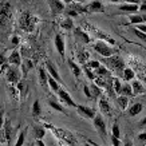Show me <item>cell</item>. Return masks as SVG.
I'll return each instance as SVG.
<instances>
[{"instance_id":"obj_34","label":"cell","mask_w":146,"mask_h":146,"mask_svg":"<svg viewBox=\"0 0 146 146\" xmlns=\"http://www.w3.org/2000/svg\"><path fill=\"white\" fill-rule=\"evenodd\" d=\"M48 105H50L51 107H52V109H55L56 111L64 113V109H63V106H60V105H59V103H58L56 101H54V99H51V98L48 99Z\"/></svg>"},{"instance_id":"obj_44","label":"cell","mask_w":146,"mask_h":146,"mask_svg":"<svg viewBox=\"0 0 146 146\" xmlns=\"http://www.w3.org/2000/svg\"><path fill=\"white\" fill-rule=\"evenodd\" d=\"M111 141H113V146H119V145H121L119 138H117V137H111Z\"/></svg>"},{"instance_id":"obj_23","label":"cell","mask_w":146,"mask_h":146,"mask_svg":"<svg viewBox=\"0 0 146 146\" xmlns=\"http://www.w3.org/2000/svg\"><path fill=\"white\" fill-rule=\"evenodd\" d=\"M142 111V105L141 103H134L133 106L129 109V115L130 117H135Z\"/></svg>"},{"instance_id":"obj_3","label":"cell","mask_w":146,"mask_h":146,"mask_svg":"<svg viewBox=\"0 0 146 146\" xmlns=\"http://www.w3.org/2000/svg\"><path fill=\"white\" fill-rule=\"evenodd\" d=\"M103 62L106 63L110 68H113V70H115V71H123L125 70V63L119 56H114V55H113V56L105 58Z\"/></svg>"},{"instance_id":"obj_4","label":"cell","mask_w":146,"mask_h":146,"mask_svg":"<svg viewBox=\"0 0 146 146\" xmlns=\"http://www.w3.org/2000/svg\"><path fill=\"white\" fill-rule=\"evenodd\" d=\"M9 19H11V4L8 1H4L0 4V26L7 24Z\"/></svg>"},{"instance_id":"obj_43","label":"cell","mask_w":146,"mask_h":146,"mask_svg":"<svg viewBox=\"0 0 146 146\" xmlns=\"http://www.w3.org/2000/svg\"><path fill=\"white\" fill-rule=\"evenodd\" d=\"M4 126V110H0V129Z\"/></svg>"},{"instance_id":"obj_33","label":"cell","mask_w":146,"mask_h":146,"mask_svg":"<svg viewBox=\"0 0 146 146\" xmlns=\"http://www.w3.org/2000/svg\"><path fill=\"white\" fill-rule=\"evenodd\" d=\"M135 76V74H134V71L131 70V68H125L123 70V79L127 82V80H131Z\"/></svg>"},{"instance_id":"obj_54","label":"cell","mask_w":146,"mask_h":146,"mask_svg":"<svg viewBox=\"0 0 146 146\" xmlns=\"http://www.w3.org/2000/svg\"><path fill=\"white\" fill-rule=\"evenodd\" d=\"M71 1H75V3H80V4H82V3H84L86 0H71Z\"/></svg>"},{"instance_id":"obj_25","label":"cell","mask_w":146,"mask_h":146,"mask_svg":"<svg viewBox=\"0 0 146 146\" xmlns=\"http://www.w3.org/2000/svg\"><path fill=\"white\" fill-rule=\"evenodd\" d=\"M68 66H70L71 71H72V74H74L76 78H79V76H80V72H82V70L79 68V66H78L76 63L72 62V59H70V60H68Z\"/></svg>"},{"instance_id":"obj_30","label":"cell","mask_w":146,"mask_h":146,"mask_svg":"<svg viewBox=\"0 0 146 146\" xmlns=\"http://www.w3.org/2000/svg\"><path fill=\"white\" fill-rule=\"evenodd\" d=\"M48 86H50V89L52 90V91H55V93L59 91V82H56L52 76H50V75H48Z\"/></svg>"},{"instance_id":"obj_5","label":"cell","mask_w":146,"mask_h":146,"mask_svg":"<svg viewBox=\"0 0 146 146\" xmlns=\"http://www.w3.org/2000/svg\"><path fill=\"white\" fill-rule=\"evenodd\" d=\"M47 129H50V130H52L54 133L56 134L59 138H63L64 141H67L70 145H75L76 141L74 139V137H72V134L68 133V131H66V130H58V129H55V126H51V125H44Z\"/></svg>"},{"instance_id":"obj_2","label":"cell","mask_w":146,"mask_h":146,"mask_svg":"<svg viewBox=\"0 0 146 146\" xmlns=\"http://www.w3.org/2000/svg\"><path fill=\"white\" fill-rule=\"evenodd\" d=\"M94 50L97 51L99 55H102L103 58H109V56H113L117 51H115L113 47H110V46H107L103 40H98L97 43H95V46H94Z\"/></svg>"},{"instance_id":"obj_17","label":"cell","mask_w":146,"mask_h":146,"mask_svg":"<svg viewBox=\"0 0 146 146\" xmlns=\"http://www.w3.org/2000/svg\"><path fill=\"white\" fill-rule=\"evenodd\" d=\"M121 12H126V13H134V12H138V4H123L119 7Z\"/></svg>"},{"instance_id":"obj_50","label":"cell","mask_w":146,"mask_h":146,"mask_svg":"<svg viewBox=\"0 0 146 146\" xmlns=\"http://www.w3.org/2000/svg\"><path fill=\"white\" fill-rule=\"evenodd\" d=\"M36 146H46V145L42 139H36Z\"/></svg>"},{"instance_id":"obj_47","label":"cell","mask_w":146,"mask_h":146,"mask_svg":"<svg viewBox=\"0 0 146 146\" xmlns=\"http://www.w3.org/2000/svg\"><path fill=\"white\" fill-rule=\"evenodd\" d=\"M138 11H141V12L146 13V3H141V5H139V9Z\"/></svg>"},{"instance_id":"obj_6","label":"cell","mask_w":146,"mask_h":146,"mask_svg":"<svg viewBox=\"0 0 146 146\" xmlns=\"http://www.w3.org/2000/svg\"><path fill=\"white\" fill-rule=\"evenodd\" d=\"M94 126H95V129L98 130V133H99V135H101L103 139H106L107 137V130H106V122L103 121V117L102 115H95L94 117Z\"/></svg>"},{"instance_id":"obj_21","label":"cell","mask_w":146,"mask_h":146,"mask_svg":"<svg viewBox=\"0 0 146 146\" xmlns=\"http://www.w3.org/2000/svg\"><path fill=\"white\" fill-rule=\"evenodd\" d=\"M4 134H5V141L11 142V137H12V126H11V122L7 121L4 122Z\"/></svg>"},{"instance_id":"obj_13","label":"cell","mask_w":146,"mask_h":146,"mask_svg":"<svg viewBox=\"0 0 146 146\" xmlns=\"http://www.w3.org/2000/svg\"><path fill=\"white\" fill-rule=\"evenodd\" d=\"M55 47H56L58 52L60 56H64V50H66V46H64V40L59 34L55 36Z\"/></svg>"},{"instance_id":"obj_40","label":"cell","mask_w":146,"mask_h":146,"mask_svg":"<svg viewBox=\"0 0 146 146\" xmlns=\"http://www.w3.org/2000/svg\"><path fill=\"white\" fill-rule=\"evenodd\" d=\"M113 137L119 138V126H118V123H117V122L113 125Z\"/></svg>"},{"instance_id":"obj_1","label":"cell","mask_w":146,"mask_h":146,"mask_svg":"<svg viewBox=\"0 0 146 146\" xmlns=\"http://www.w3.org/2000/svg\"><path fill=\"white\" fill-rule=\"evenodd\" d=\"M36 22H38V19H36L35 16L30 15L28 12H23L22 16H20V22H19V24H20V28H22L23 31L31 32L32 30H34V26H35Z\"/></svg>"},{"instance_id":"obj_24","label":"cell","mask_w":146,"mask_h":146,"mask_svg":"<svg viewBox=\"0 0 146 146\" xmlns=\"http://www.w3.org/2000/svg\"><path fill=\"white\" fill-rule=\"evenodd\" d=\"M44 134H46V129L43 126H35L34 127V137L36 139H42L44 137Z\"/></svg>"},{"instance_id":"obj_9","label":"cell","mask_w":146,"mask_h":146,"mask_svg":"<svg viewBox=\"0 0 146 146\" xmlns=\"http://www.w3.org/2000/svg\"><path fill=\"white\" fill-rule=\"evenodd\" d=\"M5 76L9 83H16L19 80V70L16 67H7L5 68Z\"/></svg>"},{"instance_id":"obj_20","label":"cell","mask_w":146,"mask_h":146,"mask_svg":"<svg viewBox=\"0 0 146 146\" xmlns=\"http://www.w3.org/2000/svg\"><path fill=\"white\" fill-rule=\"evenodd\" d=\"M131 89H133L134 97H135V95H138V94H142L143 91H145L143 86H142L141 82H138V80H134L133 83H131Z\"/></svg>"},{"instance_id":"obj_36","label":"cell","mask_w":146,"mask_h":146,"mask_svg":"<svg viewBox=\"0 0 146 146\" xmlns=\"http://www.w3.org/2000/svg\"><path fill=\"white\" fill-rule=\"evenodd\" d=\"M131 32H133L135 36H138V39L143 40V42H146V34L145 32L139 31V30H137V28H131Z\"/></svg>"},{"instance_id":"obj_53","label":"cell","mask_w":146,"mask_h":146,"mask_svg":"<svg viewBox=\"0 0 146 146\" xmlns=\"http://www.w3.org/2000/svg\"><path fill=\"white\" fill-rule=\"evenodd\" d=\"M141 126H146V117L143 118V119L141 121Z\"/></svg>"},{"instance_id":"obj_38","label":"cell","mask_w":146,"mask_h":146,"mask_svg":"<svg viewBox=\"0 0 146 146\" xmlns=\"http://www.w3.org/2000/svg\"><path fill=\"white\" fill-rule=\"evenodd\" d=\"M90 90H91V95H93V98H97L101 95V90H99V87H98L97 84H93L91 87H90Z\"/></svg>"},{"instance_id":"obj_48","label":"cell","mask_w":146,"mask_h":146,"mask_svg":"<svg viewBox=\"0 0 146 146\" xmlns=\"http://www.w3.org/2000/svg\"><path fill=\"white\" fill-rule=\"evenodd\" d=\"M138 139H139V141H146V133H142V134H139V135H138Z\"/></svg>"},{"instance_id":"obj_8","label":"cell","mask_w":146,"mask_h":146,"mask_svg":"<svg viewBox=\"0 0 146 146\" xmlns=\"http://www.w3.org/2000/svg\"><path fill=\"white\" fill-rule=\"evenodd\" d=\"M76 111H78V114H79L80 117L87 118V119H94V117H95V111H94L93 109L87 107V106L76 105Z\"/></svg>"},{"instance_id":"obj_52","label":"cell","mask_w":146,"mask_h":146,"mask_svg":"<svg viewBox=\"0 0 146 146\" xmlns=\"http://www.w3.org/2000/svg\"><path fill=\"white\" fill-rule=\"evenodd\" d=\"M123 146H133V143H131V141H130V139H126V141H125V143H123Z\"/></svg>"},{"instance_id":"obj_27","label":"cell","mask_w":146,"mask_h":146,"mask_svg":"<svg viewBox=\"0 0 146 146\" xmlns=\"http://www.w3.org/2000/svg\"><path fill=\"white\" fill-rule=\"evenodd\" d=\"M117 103H118V106H119L122 110H125L129 105V98L125 97V95H119V97L117 98Z\"/></svg>"},{"instance_id":"obj_22","label":"cell","mask_w":146,"mask_h":146,"mask_svg":"<svg viewBox=\"0 0 146 146\" xmlns=\"http://www.w3.org/2000/svg\"><path fill=\"white\" fill-rule=\"evenodd\" d=\"M119 95H125V97H134L133 89H131V84H123L122 89H121Z\"/></svg>"},{"instance_id":"obj_46","label":"cell","mask_w":146,"mask_h":146,"mask_svg":"<svg viewBox=\"0 0 146 146\" xmlns=\"http://www.w3.org/2000/svg\"><path fill=\"white\" fill-rule=\"evenodd\" d=\"M137 30H139V31L146 34V24H137Z\"/></svg>"},{"instance_id":"obj_11","label":"cell","mask_w":146,"mask_h":146,"mask_svg":"<svg viewBox=\"0 0 146 146\" xmlns=\"http://www.w3.org/2000/svg\"><path fill=\"white\" fill-rule=\"evenodd\" d=\"M86 9H87V12H105V7L99 0H94L93 3H90L86 7Z\"/></svg>"},{"instance_id":"obj_26","label":"cell","mask_w":146,"mask_h":146,"mask_svg":"<svg viewBox=\"0 0 146 146\" xmlns=\"http://www.w3.org/2000/svg\"><path fill=\"white\" fill-rule=\"evenodd\" d=\"M60 27H62L63 30H71V28L74 27V22H72V19L71 18L62 19V22H60Z\"/></svg>"},{"instance_id":"obj_7","label":"cell","mask_w":146,"mask_h":146,"mask_svg":"<svg viewBox=\"0 0 146 146\" xmlns=\"http://www.w3.org/2000/svg\"><path fill=\"white\" fill-rule=\"evenodd\" d=\"M50 8H51V15L52 16H58L59 13L63 12L64 3L62 0H50Z\"/></svg>"},{"instance_id":"obj_45","label":"cell","mask_w":146,"mask_h":146,"mask_svg":"<svg viewBox=\"0 0 146 146\" xmlns=\"http://www.w3.org/2000/svg\"><path fill=\"white\" fill-rule=\"evenodd\" d=\"M3 142H7L5 141V134H4V131L0 129V143H3Z\"/></svg>"},{"instance_id":"obj_12","label":"cell","mask_w":146,"mask_h":146,"mask_svg":"<svg viewBox=\"0 0 146 146\" xmlns=\"http://www.w3.org/2000/svg\"><path fill=\"white\" fill-rule=\"evenodd\" d=\"M46 68H47V71H48V75L50 76H52L56 82H60V76H59V74H58L56 67L54 66L50 60H47V62H46Z\"/></svg>"},{"instance_id":"obj_10","label":"cell","mask_w":146,"mask_h":146,"mask_svg":"<svg viewBox=\"0 0 146 146\" xmlns=\"http://www.w3.org/2000/svg\"><path fill=\"white\" fill-rule=\"evenodd\" d=\"M58 95H59V99H60V101H62L64 105H67V106H71V107H76V103L72 101V98L70 97V94L67 93L66 90L59 89V91H58Z\"/></svg>"},{"instance_id":"obj_15","label":"cell","mask_w":146,"mask_h":146,"mask_svg":"<svg viewBox=\"0 0 146 146\" xmlns=\"http://www.w3.org/2000/svg\"><path fill=\"white\" fill-rule=\"evenodd\" d=\"M8 63H12L13 66H22L20 54H19L18 51H12V54L8 56Z\"/></svg>"},{"instance_id":"obj_56","label":"cell","mask_w":146,"mask_h":146,"mask_svg":"<svg viewBox=\"0 0 146 146\" xmlns=\"http://www.w3.org/2000/svg\"><path fill=\"white\" fill-rule=\"evenodd\" d=\"M0 110H1V103H0Z\"/></svg>"},{"instance_id":"obj_55","label":"cell","mask_w":146,"mask_h":146,"mask_svg":"<svg viewBox=\"0 0 146 146\" xmlns=\"http://www.w3.org/2000/svg\"><path fill=\"white\" fill-rule=\"evenodd\" d=\"M107 1H111V3H117V1H119V0H107Z\"/></svg>"},{"instance_id":"obj_42","label":"cell","mask_w":146,"mask_h":146,"mask_svg":"<svg viewBox=\"0 0 146 146\" xmlns=\"http://www.w3.org/2000/svg\"><path fill=\"white\" fill-rule=\"evenodd\" d=\"M83 91H84L86 97L89 98V99H93V95H91V90H90V87L87 86V84H84V86H83Z\"/></svg>"},{"instance_id":"obj_28","label":"cell","mask_w":146,"mask_h":146,"mask_svg":"<svg viewBox=\"0 0 146 146\" xmlns=\"http://www.w3.org/2000/svg\"><path fill=\"white\" fill-rule=\"evenodd\" d=\"M40 114H42V107H40L39 101L36 99V101L34 102V105H32V117L38 118V117H39Z\"/></svg>"},{"instance_id":"obj_18","label":"cell","mask_w":146,"mask_h":146,"mask_svg":"<svg viewBox=\"0 0 146 146\" xmlns=\"http://www.w3.org/2000/svg\"><path fill=\"white\" fill-rule=\"evenodd\" d=\"M39 82L43 87H47V84H48V76L43 67H39Z\"/></svg>"},{"instance_id":"obj_19","label":"cell","mask_w":146,"mask_h":146,"mask_svg":"<svg viewBox=\"0 0 146 146\" xmlns=\"http://www.w3.org/2000/svg\"><path fill=\"white\" fill-rule=\"evenodd\" d=\"M74 34H75L76 38H80V39L83 40L84 43H90V42H91L90 36L87 35V32H86V31H82L80 28H75V30H74Z\"/></svg>"},{"instance_id":"obj_35","label":"cell","mask_w":146,"mask_h":146,"mask_svg":"<svg viewBox=\"0 0 146 146\" xmlns=\"http://www.w3.org/2000/svg\"><path fill=\"white\" fill-rule=\"evenodd\" d=\"M130 23H131V24H142V23H143L142 15H131V16H130Z\"/></svg>"},{"instance_id":"obj_14","label":"cell","mask_w":146,"mask_h":146,"mask_svg":"<svg viewBox=\"0 0 146 146\" xmlns=\"http://www.w3.org/2000/svg\"><path fill=\"white\" fill-rule=\"evenodd\" d=\"M99 109H101L102 111V114H105V115H111V107L110 105H109V102L106 101V98H101L99 99Z\"/></svg>"},{"instance_id":"obj_32","label":"cell","mask_w":146,"mask_h":146,"mask_svg":"<svg viewBox=\"0 0 146 146\" xmlns=\"http://www.w3.org/2000/svg\"><path fill=\"white\" fill-rule=\"evenodd\" d=\"M78 60H79V63H82V64H86L87 60H89V52H87V51H80V52H78Z\"/></svg>"},{"instance_id":"obj_41","label":"cell","mask_w":146,"mask_h":146,"mask_svg":"<svg viewBox=\"0 0 146 146\" xmlns=\"http://www.w3.org/2000/svg\"><path fill=\"white\" fill-rule=\"evenodd\" d=\"M83 68H84V74L87 75V78H89V79H91V80L95 79V76H94V74H93V71L90 70V68H87V67H84V66H83Z\"/></svg>"},{"instance_id":"obj_16","label":"cell","mask_w":146,"mask_h":146,"mask_svg":"<svg viewBox=\"0 0 146 146\" xmlns=\"http://www.w3.org/2000/svg\"><path fill=\"white\" fill-rule=\"evenodd\" d=\"M68 8L72 9L76 15H79V13H87V9L84 8L80 3H75V1H74V3H70V4H68Z\"/></svg>"},{"instance_id":"obj_29","label":"cell","mask_w":146,"mask_h":146,"mask_svg":"<svg viewBox=\"0 0 146 146\" xmlns=\"http://www.w3.org/2000/svg\"><path fill=\"white\" fill-rule=\"evenodd\" d=\"M97 74L99 75V78H110V71L106 70V67L99 66L97 68Z\"/></svg>"},{"instance_id":"obj_37","label":"cell","mask_w":146,"mask_h":146,"mask_svg":"<svg viewBox=\"0 0 146 146\" xmlns=\"http://www.w3.org/2000/svg\"><path fill=\"white\" fill-rule=\"evenodd\" d=\"M84 67H87V68H90V70H93V68H95L97 70L98 67L101 66V63L98 62V60H90V62H87L86 64H83Z\"/></svg>"},{"instance_id":"obj_31","label":"cell","mask_w":146,"mask_h":146,"mask_svg":"<svg viewBox=\"0 0 146 146\" xmlns=\"http://www.w3.org/2000/svg\"><path fill=\"white\" fill-rule=\"evenodd\" d=\"M26 133H27V129H24V130L20 131L18 139H16V143H15L13 146H23V143H24V141H26Z\"/></svg>"},{"instance_id":"obj_49","label":"cell","mask_w":146,"mask_h":146,"mask_svg":"<svg viewBox=\"0 0 146 146\" xmlns=\"http://www.w3.org/2000/svg\"><path fill=\"white\" fill-rule=\"evenodd\" d=\"M126 3H133V4H141V0H126Z\"/></svg>"},{"instance_id":"obj_39","label":"cell","mask_w":146,"mask_h":146,"mask_svg":"<svg viewBox=\"0 0 146 146\" xmlns=\"http://www.w3.org/2000/svg\"><path fill=\"white\" fill-rule=\"evenodd\" d=\"M113 89H114L115 93H121V89H122V84H121V82L118 79H113Z\"/></svg>"},{"instance_id":"obj_51","label":"cell","mask_w":146,"mask_h":146,"mask_svg":"<svg viewBox=\"0 0 146 146\" xmlns=\"http://www.w3.org/2000/svg\"><path fill=\"white\" fill-rule=\"evenodd\" d=\"M12 43L13 44H19V38L18 36H13L12 38Z\"/></svg>"}]
</instances>
